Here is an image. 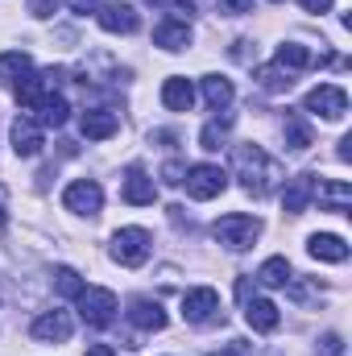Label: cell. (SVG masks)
Returning <instances> with one entry per match:
<instances>
[{"label": "cell", "mask_w": 352, "mask_h": 356, "mask_svg": "<svg viewBox=\"0 0 352 356\" xmlns=\"http://www.w3.org/2000/svg\"><path fill=\"white\" fill-rule=\"evenodd\" d=\"M71 4V13H95L99 8V0H67Z\"/></svg>", "instance_id": "e575fe53"}, {"label": "cell", "mask_w": 352, "mask_h": 356, "mask_svg": "<svg viewBox=\"0 0 352 356\" xmlns=\"http://www.w3.org/2000/svg\"><path fill=\"white\" fill-rule=\"evenodd\" d=\"M340 162H352V137H340V149H336Z\"/></svg>", "instance_id": "d590c367"}, {"label": "cell", "mask_w": 352, "mask_h": 356, "mask_svg": "<svg viewBox=\"0 0 352 356\" xmlns=\"http://www.w3.org/2000/svg\"><path fill=\"white\" fill-rule=\"evenodd\" d=\"M211 236H216L224 249H232V253H245V249H253V241L262 236V220H257V216H245V211H232V216L216 220Z\"/></svg>", "instance_id": "7a4b0ae2"}, {"label": "cell", "mask_w": 352, "mask_h": 356, "mask_svg": "<svg viewBox=\"0 0 352 356\" xmlns=\"http://www.w3.org/2000/svg\"><path fill=\"white\" fill-rule=\"evenodd\" d=\"M42 124L33 120V116H17L13 120V149H17V158H38L42 154Z\"/></svg>", "instance_id": "8fae6325"}, {"label": "cell", "mask_w": 352, "mask_h": 356, "mask_svg": "<svg viewBox=\"0 0 352 356\" xmlns=\"http://www.w3.org/2000/svg\"><path fill=\"white\" fill-rule=\"evenodd\" d=\"M182 319L186 323H211L220 319V294L211 286H195L182 294Z\"/></svg>", "instance_id": "ba28073f"}, {"label": "cell", "mask_w": 352, "mask_h": 356, "mask_svg": "<svg viewBox=\"0 0 352 356\" xmlns=\"http://www.w3.org/2000/svg\"><path fill=\"white\" fill-rule=\"evenodd\" d=\"M303 108H307L311 116H323V120H344V112H349V91L336 88V83H319V88L307 91Z\"/></svg>", "instance_id": "5b68a950"}, {"label": "cell", "mask_w": 352, "mask_h": 356, "mask_svg": "<svg viewBox=\"0 0 352 356\" xmlns=\"http://www.w3.org/2000/svg\"><path fill=\"white\" fill-rule=\"evenodd\" d=\"M50 83H54V79H50V71H46V75L29 71V75H21V79L13 83V95H17V104H21V108H29V112H33V108L42 104V95L50 91Z\"/></svg>", "instance_id": "ac0fdd59"}, {"label": "cell", "mask_w": 352, "mask_h": 356, "mask_svg": "<svg viewBox=\"0 0 352 356\" xmlns=\"http://www.w3.org/2000/svg\"><path fill=\"white\" fill-rule=\"evenodd\" d=\"M162 175H166V182H170V186H178V182H182V175H186V170H182L178 162H166V170H162Z\"/></svg>", "instance_id": "d6a6232c"}, {"label": "cell", "mask_w": 352, "mask_h": 356, "mask_svg": "<svg viewBox=\"0 0 352 356\" xmlns=\"http://www.w3.org/2000/svg\"><path fill=\"white\" fill-rule=\"evenodd\" d=\"M307 145H311V129L303 124V116H286V149L303 154Z\"/></svg>", "instance_id": "4316f807"}, {"label": "cell", "mask_w": 352, "mask_h": 356, "mask_svg": "<svg viewBox=\"0 0 352 356\" xmlns=\"http://www.w3.org/2000/svg\"><path fill=\"white\" fill-rule=\"evenodd\" d=\"M75 302H79V319L91 323V327H108L116 319V294L104 290V286H83L75 294Z\"/></svg>", "instance_id": "3957f363"}, {"label": "cell", "mask_w": 352, "mask_h": 356, "mask_svg": "<svg viewBox=\"0 0 352 356\" xmlns=\"http://www.w3.org/2000/svg\"><path fill=\"white\" fill-rule=\"evenodd\" d=\"M319 353L323 356H344V340H340L336 332H328V336H319Z\"/></svg>", "instance_id": "4dcf8cb0"}, {"label": "cell", "mask_w": 352, "mask_h": 356, "mask_svg": "<svg viewBox=\"0 0 352 356\" xmlns=\"http://www.w3.org/2000/svg\"><path fill=\"white\" fill-rule=\"evenodd\" d=\"M83 356H116V353H112L108 344H91V348H88V353H83Z\"/></svg>", "instance_id": "f35d334b"}, {"label": "cell", "mask_w": 352, "mask_h": 356, "mask_svg": "<svg viewBox=\"0 0 352 356\" xmlns=\"http://www.w3.org/2000/svg\"><path fill=\"white\" fill-rule=\"evenodd\" d=\"M228 124H232L228 116H224V120H211V124H203V133H199V145L216 154V149L224 145V129H228Z\"/></svg>", "instance_id": "f1b7e54d"}, {"label": "cell", "mask_w": 352, "mask_h": 356, "mask_svg": "<svg viewBox=\"0 0 352 356\" xmlns=\"http://www.w3.org/2000/svg\"><path fill=\"white\" fill-rule=\"evenodd\" d=\"M129 323H133L137 332H162V327H166V311H162V302H154V298H133V302H129Z\"/></svg>", "instance_id": "7c38bea8"}, {"label": "cell", "mask_w": 352, "mask_h": 356, "mask_svg": "<svg viewBox=\"0 0 352 356\" xmlns=\"http://www.w3.org/2000/svg\"><path fill=\"white\" fill-rule=\"evenodd\" d=\"M120 195H125V203H133V207H145V203H154V199H158V186H154V178L145 175L141 166H129Z\"/></svg>", "instance_id": "4fadbf2b"}, {"label": "cell", "mask_w": 352, "mask_h": 356, "mask_svg": "<svg viewBox=\"0 0 352 356\" xmlns=\"http://www.w3.org/2000/svg\"><path fill=\"white\" fill-rule=\"evenodd\" d=\"M232 95H237L232 79H224V75H207V79H203V99H207L216 112H224V108L232 104Z\"/></svg>", "instance_id": "cb8c5ba5"}, {"label": "cell", "mask_w": 352, "mask_h": 356, "mask_svg": "<svg viewBox=\"0 0 352 356\" xmlns=\"http://www.w3.org/2000/svg\"><path fill=\"white\" fill-rule=\"evenodd\" d=\"M150 249H154V241H150V232L145 228H120L116 236H112V261L116 266H145L150 261Z\"/></svg>", "instance_id": "277c9868"}, {"label": "cell", "mask_w": 352, "mask_h": 356, "mask_svg": "<svg viewBox=\"0 0 352 356\" xmlns=\"http://www.w3.org/2000/svg\"><path fill=\"white\" fill-rule=\"evenodd\" d=\"M245 353H249V344H245V340H237L228 353H211V356H245Z\"/></svg>", "instance_id": "74e56055"}, {"label": "cell", "mask_w": 352, "mask_h": 356, "mask_svg": "<svg viewBox=\"0 0 352 356\" xmlns=\"http://www.w3.org/2000/svg\"><path fill=\"white\" fill-rule=\"evenodd\" d=\"M8 224V211H4V199H0V228Z\"/></svg>", "instance_id": "ab89813d"}, {"label": "cell", "mask_w": 352, "mask_h": 356, "mask_svg": "<svg viewBox=\"0 0 352 356\" xmlns=\"http://www.w3.org/2000/svg\"><path fill=\"white\" fill-rule=\"evenodd\" d=\"M257 282H262V286H290V282H294L290 261H286V257H269V261L257 269Z\"/></svg>", "instance_id": "484cf974"}, {"label": "cell", "mask_w": 352, "mask_h": 356, "mask_svg": "<svg viewBox=\"0 0 352 356\" xmlns=\"http://www.w3.org/2000/svg\"><path fill=\"white\" fill-rule=\"evenodd\" d=\"M54 8H58V0H29L33 17H54Z\"/></svg>", "instance_id": "1f68e13d"}, {"label": "cell", "mask_w": 352, "mask_h": 356, "mask_svg": "<svg viewBox=\"0 0 352 356\" xmlns=\"http://www.w3.org/2000/svg\"><path fill=\"white\" fill-rule=\"evenodd\" d=\"M273 4H282V0H273Z\"/></svg>", "instance_id": "60d3db41"}, {"label": "cell", "mask_w": 352, "mask_h": 356, "mask_svg": "<svg viewBox=\"0 0 352 356\" xmlns=\"http://www.w3.org/2000/svg\"><path fill=\"white\" fill-rule=\"evenodd\" d=\"M162 104H166L170 112H191V104H195V88H191V79L170 75V79L162 83Z\"/></svg>", "instance_id": "7402d4cb"}, {"label": "cell", "mask_w": 352, "mask_h": 356, "mask_svg": "<svg viewBox=\"0 0 352 356\" xmlns=\"http://www.w3.org/2000/svg\"><path fill=\"white\" fill-rule=\"evenodd\" d=\"M303 8H307V13H328L332 0H303Z\"/></svg>", "instance_id": "8d00e7d4"}, {"label": "cell", "mask_w": 352, "mask_h": 356, "mask_svg": "<svg viewBox=\"0 0 352 356\" xmlns=\"http://www.w3.org/2000/svg\"><path fill=\"white\" fill-rule=\"evenodd\" d=\"M67 116H71V104H67L63 91H46L42 104L33 108V120H38L42 129H58V124H67Z\"/></svg>", "instance_id": "2e32d148"}, {"label": "cell", "mask_w": 352, "mask_h": 356, "mask_svg": "<svg viewBox=\"0 0 352 356\" xmlns=\"http://www.w3.org/2000/svg\"><path fill=\"white\" fill-rule=\"evenodd\" d=\"M63 207L75 211V216H99V207H104V191H99V182H95V178H79V182H71V186L63 191Z\"/></svg>", "instance_id": "52a82bcc"}, {"label": "cell", "mask_w": 352, "mask_h": 356, "mask_svg": "<svg viewBox=\"0 0 352 356\" xmlns=\"http://www.w3.org/2000/svg\"><path fill=\"white\" fill-rule=\"evenodd\" d=\"M116 129H120V116L108 112V108H91V112L79 116V133H83L88 141H108Z\"/></svg>", "instance_id": "5bb4252c"}, {"label": "cell", "mask_w": 352, "mask_h": 356, "mask_svg": "<svg viewBox=\"0 0 352 356\" xmlns=\"http://www.w3.org/2000/svg\"><path fill=\"white\" fill-rule=\"evenodd\" d=\"M29 332H33V340H42V344H67L71 332H75V323H71L67 311H42Z\"/></svg>", "instance_id": "9c48e42d"}, {"label": "cell", "mask_w": 352, "mask_h": 356, "mask_svg": "<svg viewBox=\"0 0 352 356\" xmlns=\"http://www.w3.org/2000/svg\"><path fill=\"white\" fill-rule=\"evenodd\" d=\"M245 319H249L253 332H273L282 323V315H278V307L269 298H245Z\"/></svg>", "instance_id": "44dd1931"}, {"label": "cell", "mask_w": 352, "mask_h": 356, "mask_svg": "<svg viewBox=\"0 0 352 356\" xmlns=\"http://www.w3.org/2000/svg\"><path fill=\"white\" fill-rule=\"evenodd\" d=\"M257 83H262L265 91H290L294 75H290V71H282V67H262V71H257Z\"/></svg>", "instance_id": "83f0119b"}, {"label": "cell", "mask_w": 352, "mask_h": 356, "mask_svg": "<svg viewBox=\"0 0 352 356\" xmlns=\"http://www.w3.org/2000/svg\"><path fill=\"white\" fill-rule=\"evenodd\" d=\"M33 71V63H29V54L25 50H4L0 54V79H8V83H17L21 75H29Z\"/></svg>", "instance_id": "d4e9b609"}, {"label": "cell", "mask_w": 352, "mask_h": 356, "mask_svg": "<svg viewBox=\"0 0 352 356\" xmlns=\"http://www.w3.org/2000/svg\"><path fill=\"white\" fill-rule=\"evenodd\" d=\"M232 166H237V178H241V186L249 195H269L282 182V166L265 154L262 145H253V141L232 149Z\"/></svg>", "instance_id": "6da1fadb"}, {"label": "cell", "mask_w": 352, "mask_h": 356, "mask_svg": "<svg viewBox=\"0 0 352 356\" xmlns=\"http://www.w3.org/2000/svg\"><path fill=\"white\" fill-rule=\"evenodd\" d=\"M224 4V13H249L253 8V0H220Z\"/></svg>", "instance_id": "836d02e7"}, {"label": "cell", "mask_w": 352, "mask_h": 356, "mask_svg": "<svg viewBox=\"0 0 352 356\" xmlns=\"http://www.w3.org/2000/svg\"><path fill=\"white\" fill-rule=\"evenodd\" d=\"M315 199H319L323 211H349L352 207V186L344 178H328V182L315 186Z\"/></svg>", "instance_id": "d6986e66"}, {"label": "cell", "mask_w": 352, "mask_h": 356, "mask_svg": "<svg viewBox=\"0 0 352 356\" xmlns=\"http://www.w3.org/2000/svg\"><path fill=\"white\" fill-rule=\"evenodd\" d=\"M307 253H311L315 261H332V266L349 261V245H344V236H336V232H315V236L307 241Z\"/></svg>", "instance_id": "e0dca14e"}, {"label": "cell", "mask_w": 352, "mask_h": 356, "mask_svg": "<svg viewBox=\"0 0 352 356\" xmlns=\"http://www.w3.org/2000/svg\"><path fill=\"white\" fill-rule=\"evenodd\" d=\"M95 21H99V29H108V33H133L141 17H137L133 4H120V0H116V4H99V8H95Z\"/></svg>", "instance_id": "30bf717a"}, {"label": "cell", "mask_w": 352, "mask_h": 356, "mask_svg": "<svg viewBox=\"0 0 352 356\" xmlns=\"http://www.w3.org/2000/svg\"><path fill=\"white\" fill-rule=\"evenodd\" d=\"M273 67H282V71H307V67H315V54L307 50V46H298V42H282L278 46V54H273Z\"/></svg>", "instance_id": "603a6c76"}, {"label": "cell", "mask_w": 352, "mask_h": 356, "mask_svg": "<svg viewBox=\"0 0 352 356\" xmlns=\"http://www.w3.org/2000/svg\"><path fill=\"white\" fill-rule=\"evenodd\" d=\"M182 182H186V195L191 199H216V195H224L228 191V175L220 170V166H211V162H199V166H191L186 175H182Z\"/></svg>", "instance_id": "8992f818"}, {"label": "cell", "mask_w": 352, "mask_h": 356, "mask_svg": "<svg viewBox=\"0 0 352 356\" xmlns=\"http://www.w3.org/2000/svg\"><path fill=\"white\" fill-rule=\"evenodd\" d=\"M154 46H162V50H186L191 46V25L186 21H175V17H166L158 29H154Z\"/></svg>", "instance_id": "ffe728a7"}, {"label": "cell", "mask_w": 352, "mask_h": 356, "mask_svg": "<svg viewBox=\"0 0 352 356\" xmlns=\"http://www.w3.org/2000/svg\"><path fill=\"white\" fill-rule=\"evenodd\" d=\"M54 286H58V294H67V298H75V294L83 290L79 273H75L71 266H58V269H54Z\"/></svg>", "instance_id": "f546056e"}, {"label": "cell", "mask_w": 352, "mask_h": 356, "mask_svg": "<svg viewBox=\"0 0 352 356\" xmlns=\"http://www.w3.org/2000/svg\"><path fill=\"white\" fill-rule=\"evenodd\" d=\"M311 195H315V175H294L290 186L282 191V211L286 216H303L307 203H311Z\"/></svg>", "instance_id": "9a60e30c"}]
</instances>
